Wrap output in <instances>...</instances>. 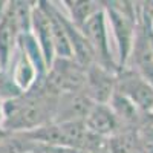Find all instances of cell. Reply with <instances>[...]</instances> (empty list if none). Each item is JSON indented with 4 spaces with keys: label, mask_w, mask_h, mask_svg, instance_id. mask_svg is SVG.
Returning a JSON list of instances; mask_svg holds the SVG:
<instances>
[{
    "label": "cell",
    "mask_w": 153,
    "mask_h": 153,
    "mask_svg": "<svg viewBox=\"0 0 153 153\" xmlns=\"http://www.w3.org/2000/svg\"><path fill=\"white\" fill-rule=\"evenodd\" d=\"M81 31L84 32L86 38L92 46V51L95 54L97 65L104 68L110 72L118 74L117 60L112 55L110 49V38H109V23L104 8H100L94 16H91L86 23L81 26Z\"/></svg>",
    "instance_id": "2"
},
{
    "label": "cell",
    "mask_w": 153,
    "mask_h": 153,
    "mask_svg": "<svg viewBox=\"0 0 153 153\" xmlns=\"http://www.w3.org/2000/svg\"><path fill=\"white\" fill-rule=\"evenodd\" d=\"M9 136V132L8 130H5L3 127H0V146H2L5 141H6V138Z\"/></svg>",
    "instance_id": "15"
},
{
    "label": "cell",
    "mask_w": 153,
    "mask_h": 153,
    "mask_svg": "<svg viewBox=\"0 0 153 153\" xmlns=\"http://www.w3.org/2000/svg\"><path fill=\"white\" fill-rule=\"evenodd\" d=\"M117 92L127 97L139 112L153 110V84L149 83L139 72L121 69L117 74Z\"/></svg>",
    "instance_id": "3"
},
{
    "label": "cell",
    "mask_w": 153,
    "mask_h": 153,
    "mask_svg": "<svg viewBox=\"0 0 153 153\" xmlns=\"http://www.w3.org/2000/svg\"><path fill=\"white\" fill-rule=\"evenodd\" d=\"M11 81L20 94L31 91L34 84L40 81L34 65L22 49H19V57L14 63V69L11 71Z\"/></svg>",
    "instance_id": "9"
},
{
    "label": "cell",
    "mask_w": 153,
    "mask_h": 153,
    "mask_svg": "<svg viewBox=\"0 0 153 153\" xmlns=\"http://www.w3.org/2000/svg\"><path fill=\"white\" fill-rule=\"evenodd\" d=\"M0 98H2V97H0Z\"/></svg>",
    "instance_id": "16"
},
{
    "label": "cell",
    "mask_w": 153,
    "mask_h": 153,
    "mask_svg": "<svg viewBox=\"0 0 153 153\" xmlns=\"http://www.w3.org/2000/svg\"><path fill=\"white\" fill-rule=\"evenodd\" d=\"M84 124L91 133L104 139L120 135V127L123 126L107 104H94L84 120Z\"/></svg>",
    "instance_id": "6"
},
{
    "label": "cell",
    "mask_w": 153,
    "mask_h": 153,
    "mask_svg": "<svg viewBox=\"0 0 153 153\" xmlns=\"http://www.w3.org/2000/svg\"><path fill=\"white\" fill-rule=\"evenodd\" d=\"M31 34L37 40L38 46H40L48 71L52 66V63L55 60L54 54V45H52V32H51V22L46 14V11L43 9L42 3H34L32 9V20H31Z\"/></svg>",
    "instance_id": "7"
},
{
    "label": "cell",
    "mask_w": 153,
    "mask_h": 153,
    "mask_svg": "<svg viewBox=\"0 0 153 153\" xmlns=\"http://www.w3.org/2000/svg\"><path fill=\"white\" fill-rule=\"evenodd\" d=\"M19 35L14 16L8 6L6 16L0 22V74H6L11 66L12 54L19 48Z\"/></svg>",
    "instance_id": "8"
},
{
    "label": "cell",
    "mask_w": 153,
    "mask_h": 153,
    "mask_svg": "<svg viewBox=\"0 0 153 153\" xmlns=\"http://www.w3.org/2000/svg\"><path fill=\"white\" fill-rule=\"evenodd\" d=\"M117 89V74L110 72L100 65L91 66L86 71V83L83 92L95 104H107Z\"/></svg>",
    "instance_id": "4"
},
{
    "label": "cell",
    "mask_w": 153,
    "mask_h": 153,
    "mask_svg": "<svg viewBox=\"0 0 153 153\" xmlns=\"http://www.w3.org/2000/svg\"><path fill=\"white\" fill-rule=\"evenodd\" d=\"M107 106L112 109V112L117 115V118L124 124V123H135L138 120V113L139 110L136 109V106L132 103V101L124 97L123 94L115 91L112 98L109 100Z\"/></svg>",
    "instance_id": "10"
},
{
    "label": "cell",
    "mask_w": 153,
    "mask_h": 153,
    "mask_svg": "<svg viewBox=\"0 0 153 153\" xmlns=\"http://www.w3.org/2000/svg\"><path fill=\"white\" fill-rule=\"evenodd\" d=\"M8 6H9V2H0V22L3 20V17L6 16V12H8Z\"/></svg>",
    "instance_id": "13"
},
{
    "label": "cell",
    "mask_w": 153,
    "mask_h": 153,
    "mask_svg": "<svg viewBox=\"0 0 153 153\" xmlns=\"http://www.w3.org/2000/svg\"><path fill=\"white\" fill-rule=\"evenodd\" d=\"M120 5L121 6H113L112 3V6L110 5L104 6L109 31L112 32L118 49V57H117L118 72L127 68L136 38V19L132 12V8H124L123 3Z\"/></svg>",
    "instance_id": "1"
},
{
    "label": "cell",
    "mask_w": 153,
    "mask_h": 153,
    "mask_svg": "<svg viewBox=\"0 0 153 153\" xmlns=\"http://www.w3.org/2000/svg\"><path fill=\"white\" fill-rule=\"evenodd\" d=\"M94 104L95 103L84 92L63 94L57 100L54 123L84 121Z\"/></svg>",
    "instance_id": "5"
},
{
    "label": "cell",
    "mask_w": 153,
    "mask_h": 153,
    "mask_svg": "<svg viewBox=\"0 0 153 153\" xmlns=\"http://www.w3.org/2000/svg\"><path fill=\"white\" fill-rule=\"evenodd\" d=\"M63 5H66L69 11V14H66L69 20L78 28H81L86 20L100 9L95 2H63Z\"/></svg>",
    "instance_id": "11"
},
{
    "label": "cell",
    "mask_w": 153,
    "mask_h": 153,
    "mask_svg": "<svg viewBox=\"0 0 153 153\" xmlns=\"http://www.w3.org/2000/svg\"><path fill=\"white\" fill-rule=\"evenodd\" d=\"M11 12L14 16L17 29L20 34L31 32V20H32V9L34 3L29 2H9Z\"/></svg>",
    "instance_id": "12"
},
{
    "label": "cell",
    "mask_w": 153,
    "mask_h": 153,
    "mask_svg": "<svg viewBox=\"0 0 153 153\" xmlns=\"http://www.w3.org/2000/svg\"><path fill=\"white\" fill-rule=\"evenodd\" d=\"M5 124V107H3V98H0V127Z\"/></svg>",
    "instance_id": "14"
}]
</instances>
